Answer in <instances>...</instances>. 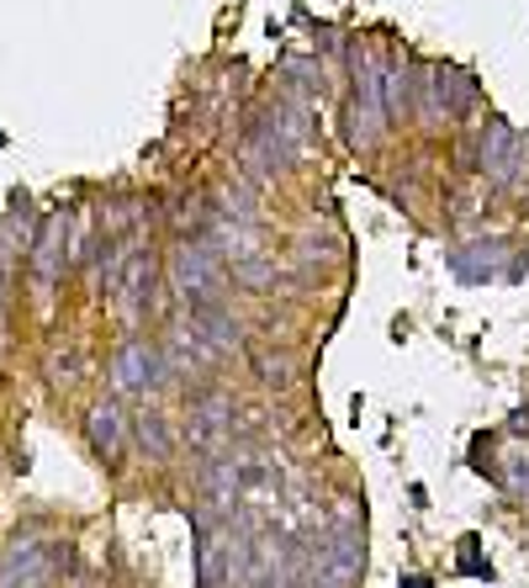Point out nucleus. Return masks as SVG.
Segmentation results:
<instances>
[{
  "label": "nucleus",
  "instance_id": "1",
  "mask_svg": "<svg viewBox=\"0 0 529 588\" xmlns=\"http://www.w3.org/2000/svg\"><path fill=\"white\" fill-rule=\"evenodd\" d=\"M223 281V265L212 255V244H180L176 249V292L185 297H212Z\"/></svg>",
  "mask_w": 529,
  "mask_h": 588
},
{
  "label": "nucleus",
  "instance_id": "2",
  "mask_svg": "<svg viewBox=\"0 0 529 588\" xmlns=\"http://www.w3.org/2000/svg\"><path fill=\"white\" fill-rule=\"evenodd\" d=\"M159 371H165V360L144 340H127L117 351V360H112V377H117L122 392H148V387L159 382Z\"/></svg>",
  "mask_w": 529,
  "mask_h": 588
},
{
  "label": "nucleus",
  "instance_id": "3",
  "mask_svg": "<svg viewBox=\"0 0 529 588\" xmlns=\"http://www.w3.org/2000/svg\"><path fill=\"white\" fill-rule=\"evenodd\" d=\"M228 419H234V403H228V398H217V392H212V398H202V403L191 409V441L212 445L223 430H228Z\"/></svg>",
  "mask_w": 529,
  "mask_h": 588
},
{
  "label": "nucleus",
  "instance_id": "4",
  "mask_svg": "<svg viewBox=\"0 0 529 588\" xmlns=\"http://www.w3.org/2000/svg\"><path fill=\"white\" fill-rule=\"evenodd\" d=\"M43 578H48V557H43L37 546H22L16 557L0 567V588H16V584L32 588V584H43Z\"/></svg>",
  "mask_w": 529,
  "mask_h": 588
},
{
  "label": "nucleus",
  "instance_id": "5",
  "mask_svg": "<svg viewBox=\"0 0 529 588\" xmlns=\"http://www.w3.org/2000/svg\"><path fill=\"white\" fill-rule=\"evenodd\" d=\"M90 441H95L101 456H117L122 451V413H117V403H101V409L90 413Z\"/></svg>",
  "mask_w": 529,
  "mask_h": 588
},
{
  "label": "nucleus",
  "instance_id": "6",
  "mask_svg": "<svg viewBox=\"0 0 529 588\" xmlns=\"http://www.w3.org/2000/svg\"><path fill=\"white\" fill-rule=\"evenodd\" d=\"M148 287H154V265L138 255V260L127 265V281H122V297H127V308H133V313L144 308V292H148Z\"/></svg>",
  "mask_w": 529,
  "mask_h": 588
},
{
  "label": "nucleus",
  "instance_id": "7",
  "mask_svg": "<svg viewBox=\"0 0 529 588\" xmlns=\"http://www.w3.org/2000/svg\"><path fill=\"white\" fill-rule=\"evenodd\" d=\"M138 441L154 451V456H170V445H176V435H170V424L159 419V413H144L138 419Z\"/></svg>",
  "mask_w": 529,
  "mask_h": 588
},
{
  "label": "nucleus",
  "instance_id": "8",
  "mask_svg": "<svg viewBox=\"0 0 529 588\" xmlns=\"http://www.w3.org/2000/svg\"><path fill=\"white\" fill-rule=\"evenodd\" d=\"M270 588H281V584H270Z\"/></svg>",
  "mask_w": 529,
  "mask_h": 588
}]
</instances>
